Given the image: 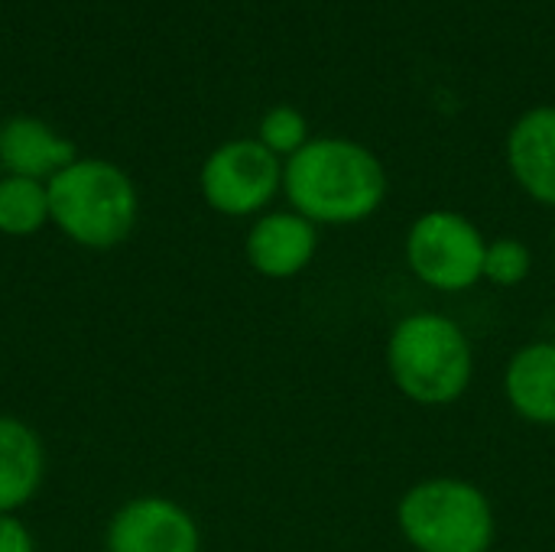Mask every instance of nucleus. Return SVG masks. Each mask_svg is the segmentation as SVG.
<instances>
[{"instance_id": "1", "label": "nucleus", "mask_w": 555, "mask_h": 552, "mask_svg": "<svg viewBox=\"0 0 555 552\" xmlns=\"http://www.w3.org/2000/svg\"><path fill=\"white\" fill-rule=\"evenodd\" d=\"M283 192L312 224H354L380 208L387 172L364 143L315 137L283 163Z\"/></svg>"}, {"instance_id": "2", "label": "nucleus", "mask_w": 555, "mask_h": 552, "mask_svg": "<svg viewBox=\"0 0 555 552\" xmlns=\"http://www.w3.org/2000/svg\"><path fill=\"white\" fill-rule=\"evenodd\" d=\"M472 342L459 322L439 312H413L390 332L387 371L397 390L423 407L455 403L472 384Z\"/></svg>"}, {"instance_id": "3", "label": "nucleus", "mask_w": 555, "mask_h": 552, "mask_svg": "<svg viewBox=\"0 0 555 552\" xmlns=\"http://www.w3.org/2000/svg\"><path fill=\"white\" fill-rule=\"evenodd\" d=\"M49 218L85 247L120 244L137 221V192L107 159H75L49 179Z\"/></svg>"}, {"instance_id": "4", "label": "nucleus", "mask_w": 555, "mask_h": 552, "mask_svg": "<svg viewBox=\"0 0 555 552\" xmlns=\"http://www.w3.org/2000/svg\"><path fill=\"white\" fill-rule=\"evenodd\" d=\"M400 534L416 552H491L494 511L488 498L459 478L413 485L397 511Z\"/></svg>"}, {"instance_id": "5", "label": "nucleus", "mask_w": 555, "mask_h": 552, "mask_svg": "<svg viewBox=\"0 0 555 552\" xmlns=\"http://www.w3.org/2000/svg\"><path fill=\"white\" fill-rule=\"evenodd\" d=\"M488 241L465 215L436 208L413 221L406 234V264L433 290L462 293L485 280Z\"/></svg>"}, {"instance_id": "6", "label": "nucleus", "mask_w": 555, "mask_h": 552, "mask_svg": "<svg viewBox=\"0 0 555 552\" xmlns=\"http://www.w3.org/2000/svg\"><path fill=\"white\" fill-rule=\"evenodd\" d=\"M283 189V163L260 140H228L202 166L205 202L231 218L254 215Z\"/></svg>"}, {"instance_id": "7", "label": "nucleus", "mask_w": 555, "mask_h": 552, "mask_svg": "<svg viewBox=\"0 0 555 552\" xmlns=\"http://www.w3.org/2000/svg\"><path fill=\"white\" fill-rule=\"evenodd\" d=\"M107 552H198V527L166 498H137L114 514Z\"/></svg>"}, {"instance_id": "8", "label": "nucleus", "mask_w": 555, "mask_h": 552, "mask_svg": "<svg viewBox=\"0 0 555 552\" xmlns=\"http://www.w3.org/2000/svg\"><path fill=\"white\" fill-rule=\"evenodd\" d=\"M507 166L530 198L555 208V104L530 107L514 120Z\"/></svg>"}, {"instance_id": "9", "label": "nucleus", "mask_w": 555, "mask_h": 552, "mask_svg": "<svg viewBox=\"0 0 555 552\" xmlns=\"http://www.w3.org/2000/svg\"><path fill=\"white\" fill-rule=\"evenodd\" d=\"M315 224L299 211H270L247 234V260L270 280L302 273L315 257Z\"/></svg>"}, {"instance_id": "10", "label": "nucleus", "mask_w": 555, "mask_h": 552, "mask_svg": "<svg viewBox=\"0 0 555 552\" xmlns=\"http://www.w3.org/2000/svg\"><path fill=\"white\" fill-rule=\"evenodd\" d=\"M75 163V143L39 117H10L0 127V166L20 179H52Z\"/></svg>"}, {"instance_id": "11", "label": "nucleus", "mask_w": 555, "mask_h": 552, "mask_svg": "<svg viewBox=\"0 0 555 552\" xmlns=\"http://www.w3.org/2000/svg\"><path fill=\"white\" fill-rule=\"evenodd\" d=\"M511 407L533 426H555V342L520 348L504 374Z\"/></svg>"}, {"instance_id": "12", "label": "nucleus", "mask_w": 555, "mask_h": 552, "mask_svg": "<svg viewBox=\"0 0 555 552\" xmlns=\"http://www.w3.org/2000/svg\"><path fill=\"white\" fill-rule=\"evenodd\" d=\"M42 482V446L29 426L0 416V514L23 508Z\"/></svg>"}, {"instance_id": "13", "label": "nucleus", "mask_w": 555, "mask_h": 552, "mask_svg": "<svg viewBox=\"0 0 555 552\" xmlns=\"http://www.w3.org/2000/svg\"><path fill=\"white\" fill-rule=\"evenodd\" d=\"M49 218V189L36 179L7 176L0 179V231L10 238H26L39 231Z\"/></svg>"}, {"instance_id": "14", "label": "nucleus", "mask_w": 555, "mask_h": 552, "mask_svg": "<svg viewBox=\"0 0 555 552\" xmlns=\"http://www.w3.org/2000/svg\"><path fill=\"white\" fill-rule=\"evenodd\" d=\"M257 140L273 153V156H293L299 153L312 137H309V124L306 114L293 104H276L260 117V130Z\"/></svg>"}, {"instance_id": "15", "label": "nucleus", "mask_w": 555, "mask_h": 552, "mask_svg": "<svg viewBox=\"0 0 555 552\" xmlns=\"http://www.w3.org/2000/svg\"><path fill=\"white\" fill-rule=\"evenodd\" d=\"M530 267H533V257L524 241H517V238L488 241V251H485V280L488 283H494L501 290L520 286L530 277Z\"/></svg>"}, {"instance_id": "16", "label": "nucleus", "mask_w": 555, "mask_h": 552, "mask_svg": "<svg viewBox=\"0 0 555 552\" xmlns=\"http://www.w3.org/2000/svg\"><path fill=\"white\" fill-rule=\"evenodd\" d=\"M0 552H33L29 530L10 514H0Z\"/></svg>"}, {"instance_id": "17", "label": "nucleus", "mask_w": 555, "mask_h": 552, "mask_svg": "<svg viewBox=\"0 0 555 552\" xmlns=\"http://www.w3.org/2000/svg\"><path fill=\"white\" fill-rule=\"evenodd\" d=\"M553 254H555V241H553Z\"/></svg>"}]
</instances>
